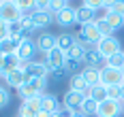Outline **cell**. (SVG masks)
Instances as JSON below:
<instances>
[{
  "instance_id": "30bf717a",
  "label": "cell",
  "mask_w": 124,
  "mask_h": 117,
  "mask_svg": "<svg viewBox=\"0 0 124 117\" xmlns=\"http://www.w3.org/2000/svg\"><path fill=\"white\" fill-rule=\"evenodd\" d=\"M34 43H37V49H39V51H43L45 55H47L51 49H56L58 36H54V34H49V32H43V34H39L37 39H34Z\"/></svg>"
},
{
  "instance_id": "f35d334b",
  "label": "cell",
  "mask_w": 124,
  "mask_h": 117,
  "mask_svg": "<svg viewBox=\"0 0 124 117\" xmlns=\"http://www.w3.org/2000/svg\"><path fill=\"white\" fill-rule=\"evenodd\" d=\"M109 11H113V13H118V15H122V17H124V2H116Z\"/></svg>"
},
{
  "instance_id": "ab89813d",
  "label": "cell",
  "mask_w": 124,
  "mask_h": 117,
  "mask_svg": "<svg viewBox=\"0 0 124 117\" xmlns=\"http://www.w3.org/2000/svg\"><path fill=\"white\" fill-rule=\"evenodd\" d=\"M113 4H116V0H105V6H103V9H105V11H109Z\"/></svg>"
},
{
  "instance_id": "b9f144b4",
  "label": "cell",
  "mask_w": 124,
  "mask_h": 117,
  "mask_svg": "<svg viewBox=\"0 0 124 117\" xmlns=\"http://www.w3.org/2000/svg\"><path fill=\"white\" fill-rule=\"evenodd\" d=\"M51 117H62V115H60V111H58V113H51Z\"/></svg>"
},
{
  "instance_id": "d6986e66",
  "label": "cell",
  "mask_w": 124,
  "mask_h": 117,
  "mask_svg": "<svg viewBox=\"0 0 124 117\" xmlns=\"http://www.w3.org/2000/svg\"><path fill=\"white\" fill-rule=\"evenodd\" d=\"M19 43H22L19 39H11V36L0 40V55H15L19 49Z\"/></svg>"
},
{
  "instance_id": "4dcf8cb0",
  "label": "cell",
  "mask_w": 124,
  "mask_h": 117,
  "mask_svg": "<svg viewBox=\"0 0 124 117\" xmlns=\"http://www.w3.org/2000/svg\"><path fill=\"white\" fill-rule=\"evenodd\" d=\"M69 6V0H51L49 2V13H60V11H64Z\"/></svg>"
},
{
  "instance_id": "d6a6232c",
  "label": "cell",
  "mask_w": 124,
  "mask_h": 117,
  "mask_svg": "<svg viewBox=\"0 0 124 117\" xmlns=\"http://www.w3.org/2000/svg\"><path fill=\"white\" fill-rule=\"evenodd\" d=\"M79 66H81V62H77V60H71V58H66V62H64V70H66V72H73V75H77Z\"/></svg>"
},
{
  "instance_id": "4316f807",
  "label": "cell",
  "mask_w": 124,
  "mask_h": 117,
  "mask_svg": "<svg viewBox=\"0 0 124 117\" xmlns=\"http://www.w3.org/2000/svg\"><path fill=\"white\" fill-rule=\"evenodd\" d=\"M90 98H92V100H96V102H105V100H107V87H105V85H94V87H92V96H90Z\"/></svg>"
},
{
  "instance_id": "7a4b0ae2",
  "label": "cell",
  "mask_w": 124,
  "mask_h": 117,
  "mask_svg": "<svg viewBox=\"0 0 124 117\" xmlns=\"http://www.w3.org/2000/svg\"><path fill=\"white\" fill-rule=\"evenodd\" d=\"M19 68H22L30 79H47L49 72H51L49 68H47V64H43V62H22Z\"/></svg>"
},
{
  "instance_id": "3957f363",
  "label": "cell",
  "mask_w": 124,
  "mask_h": 117,
  "mask_svg": "<svg viewBox=\"0 0 124 117\" xmlns=\"http://www.w3.org/2000/svg\"><path fill=\"white\" fill-rule=\"evenodd\" d=\"M101 85H105V87H113V85H124V72L122 70H116V68H109V66H105V68H101Z\"/></svg>"
},
{
  "instance_id": "8d00e7d4",
  "label": "cell",
  "mask_w": 124,
  "mask_h": 117,
  "mask_svg": "<svg viewBox=\"0 0 124 117\" xmlns=\"http://www.w3.org/2000/svg\"><path fill=\"white\" fill-rule=\"evenodd\" d=\"M64 72H66L64 68H56V70H51V72H49V77L54 79V81H60V79L64 77Z\"/></svg>"
},
{
  "instance_id": "ba28073f",
  "label": "cell",
  "mask_w": 124,
  "mask_h": 117,
  "mask_svg": "<svg viewBox=\"0 0 124 117\" xmlns=\"http://www.w3.org/2000/svg\"><path fill=\"white\" fill-rule=\"evenodd\" d=\"M37 43L30 39V40H22L19 43V49H17V58H19V62H32V58H34V53H37Z\"/></svg>"
},
{
  "instance_id": "7402d4cb",
  "label": "cell",
  "mask_w": 124,
  "mask_h": 117,
  "mask_svg": "<svg viewBox=\"0 0 124 117\" xmlns=\"http://www.w3.org/2000/svg\"><path fill=\"white\" fill-rule=\"evenodd\" d=\"M105 21L113 28V30H120L124 26V17L118 13H113V11H105Z\"/></svg>"
},
{
  "instance_id": "60d3db41",
  "label": "cell",
  "mask_w": 124,
  "mask_h": 117,
  "mask_svg": "<svg viewBox=\"0 0 124 117\" xmlns=\"http://www.w3.org/2000/svg\"><path fill=\"white\" fill-rule=\"evenodd\" d=\"M37 117H51V113H45V111H39Z\"/></svg>"
},
{
  "instance_id": "5bb4252c",
  "label": "cell",
  "mask_w": 124,
  "mask_h": 117,
  "mask_svg": "<svg viewBox=\"0 0 124 117\" xmlns=\"http://www.w3.org/2000/svg\"><path fill=\"white\" fill-rule=\"evenodd\" d=\"M4 77H7V85H11V87H15V90H19V87L24 85L26 81L30 79V77H28V75L24 72V70H22V68H17V70H11V72H7Z\"/></svg>"
},
{
  "instance_id": "2e32d148",
  "label": "cell",
  "mask_w": 124,
  "mask_h": 117,
  "mask_svg": "<svg viewBox=\"0 0 124 117\" xmlns=\"http://www.w3.org/2000/svg\"><path fill=\"white\" fill-rule=\"evenodd\" d=\"M62 106L58 104V98L54 96V94H43L41 96V111H45V113H58Z\"/></svg>"
},
{
  "instance_id": "cb8c5ba5",
  "label": "cell",
  "mask_w": 124,
  "mask_h": 117,
  "mask_svg": "<svg viewBox=\"0 0 124 117\" xmlns=\"http://www.w3.org/2000/svg\"><path fill=\"white\" fill-rule=\"evenodd\" d=\"M96 111H99V102H96V100H92V98H86L84 104H81V109H79V113H84L86 117L96 115Z\"/></svg>"
},
{
  "instance_id": "6da1fadb",
  "label": "cell",
  "mask_w": 124,
  "mask_h": 117,
  "mask_svg": "<svg viewBox=\"0 0 124 117\" xmlns=\"http://www.w3.org/2000/svg\"><path fill=\"white\" fill-rule=\"evenodd\" d=\"M45 87H47V79H28L24 85L17 90V96L24 100H30V98H41L45 94Z\"/></svg>"
},
{
  "instance_id": "ffe728a7",
  "label": "cell",
  "mask_w": 124,
  "mask_h": 117,
  "mask_svg": "<svg viewBox=\"0 0 124 117\" xmlns=\"http://www.w3.org/2000/svg\"><path fill=\"white\" fill-rule=\"evenodd\" d=\"M81 75L86 79V83L90 87H94V85H99L101 83V68H92V66H86L84 70H81Z\"/></svg>"
},
{
  "instance_id": "44dd1931",
  "label": "cell",
  "mask_w": 124,
  "mask_h": 117,
  "mask_svg": "<svg viewBox=\"0 0 124 117\" xmlns=\"http://www.w3.org/2000/svg\"><path fill=\"white\" fill-rule=\"evenodd\" d=\"M86 87H88V83H86V79H84V75H81V72L71 75V79H69V90L81 91V94H84V90H86Z\"/></svg>"
},
{
  "instance_id": "e575fe53",
  "label": "cell",
  "mask_w": 124,
  "mask_h": 117,
  "mask_svg": "<svg viewBox=\"0 0 124 117\" xmlns=\"http://www.w3.org/2000/svg\"><path fill=\"white\" fill-rule=\"evenodd\" d=\"M84 4L90 6V9H94V11H99V9L105 6V0H84Z\"/></svg>"
},
{
  "instance_id": "d590c367",
  "label": "cell",
  "mask_w": 124,
  "mask_h": 117,
  "mask_svg": "<svg viewBox=\"0 0 124 117\" xmlns=\"http://www.w3.org/2000/svg\"><path fill=\"white\" fill-rule=\"evenodd\" d=\"M4 39H9V24L0 19V40H4Z\"/></svg>"
},
{
  "instance_id": "d4e9b609",
  "label": "cell",
  "mask_w": 124,
  "mask_h": 117,
  "mask_svg": "<svg viewBox=\"0 0 124 117\" xmlns=\"http://www.w3.org/2000/svg\"><path fill=\"white\" fill-rule=\"evenodd\" d=\"M15 4L19 6L22 15H30L37 11V0H15Z\"/></svg>"
},
{
  "instance_id": "4fadbf2b",
  "label": "cell",
  "mask_w": 124,
  "mask_h": 117,
  "mask_svg": "<svg viewBox=\"0 0 124 117\" xmlns=\"http://www.w3.org/2000/svg\"><path fill=\"white\" fill-rule=\"evenodd\" d=\"M30 17H32V24L37 30H43L54 21V13H49V11H34V13H30Z\"/></svg>"
},
{
  "instance_id": "52a82bcc",
  "label": "cell",
  "mask_w": 124,
  "mask_h": 117,
  "mask_svg": "<svg viewBox=\"0 0 124 117\" xmlns=\"http://www.w3.org/2000/svg\"><path fill=\"white\" fill-rule=\"evenodd\" d=\"M54 21H56L58 26H62V28H69V26H73V24H77V9L66 6L64 11L54 15Z\"/></svg>"
},
{
  "instance_id": "74e56055",
  "label": "cell",
  "mask_w": 124,
  "mask_h": 117,
  "mask_svg": "<svg viewBox=\"0 0 124 117\" xmlns=\"http://www.w3.org/2000/svg\"><path fill=\"white\" fill-rule=\"evenodd\" d=\"M51 0H37V11H49Z\"/></svg>"
},
{
  "instance_id": "1f68e13d",
  "label": "cell",
  "mask_w": 124,
  "mask_h": 117,
  "mask_svg": "<svg viewBox=\"0 0 124 117\" xmlns=\"http://www.w3.org/2000/svg\"><path fill=\"white\" fill-rule=\"evenodd\" d=\"M107 98H109V100H116V102H122V87H120V85L107 87Z\"/></svg>"
},
{
  "instance_id": "5b68a950",
  "label": "cell",
  "mask_w": 124,
  "mask_h": 117,
  "mask_svg": "<svg viewBox=\"0 0 124 117\" xmlns=\"http://www.w3.org/2000/svg\"><path fill=\"white\" fill-rule=\"evenodd\" d=\"M96 51L107 60V58H111L116 53L122 51V47H120V40L116 39V36H107V39H101L99 45H96Z\"/></svg>"
},
{
  "instance_id": "7c38bea8",
  "label": "cell",
  "mask_w": 124,
  "mask_h": 117,
  "mask_svg": "<svg viewBox=\"0 0 124 117\" xmlns=\"http://www.w3.org/2000/svg\"><path fill=\"white\" fill-rule=\"evenodd\" d=\"M41 111V98H30V100H24L19 111H17V117H37V113Z\"/></svg>"
},
{
  "instance_id": "ac0fdd59",
  "label": "cell",
  "mask_w": 124,
  "mask_h": 117,
  "mask_svg": "<svg viewBox=\"0 0 124 117\" xmlns=\"http://www.w3.org/2000/svg\"><path fill=\"white\" fill-rule=\"evenodd\" d=\"M105 62H107V60H105L96 49L86 51V58H84V64H86V66H92V68H105Z\"/></svg>"
},
{
  "instance_id": "277c9868",
  "label": "cell",
  "mask_w": 124,
  "mask_h": 117,
  "mask_svg": "<svg viewBox=\"0 0 124 117\" xmlns=\"http://www.w3.org/2000/svg\"><path fill=\"white\" fill-rule=\"evenodd\" d=\"M0 19L7 21V24L22 19V11L15 4V0H0Z\"/></svg>"
},
{
  "instance_id": "8992f818",
  "label": "cell",
  "mask_w": 124,
  "mask_h": 117,
  "mask_svg": "<svg viewBox=\"0 0 124 117\" xmlns=\"http://www.w3.org/2000/svg\"><path fill=\"white\" fill-rule=\"evenodd\" d=\"M120 113H124V104L116 102V100H105V102L99 104V111H96V117H118Z\"/></svg>"
},
{
  "instance_id": "f6af8a7d",
  "label": "cell",
  "mask_w": 124,
  "mask_h": 117,
  "mask_svg": "<svg viewBox=\"0 0 124 117\" xmlns=\"http://www.w3.org/2000/svg\"><path fill=\"white\" fill-rule=\"evenodd\" d=\"M122 72H124V68H122Z\"/></svg>"
},
{
  "instance_id": "9a60e30c",
  "label": "cell",
  "mask_w": 124,
  "mask_h": 117,
  "mask_svg": "<svg viewBox=\"0 0 124 117\" xmlns=\"http://www.w3.org/2000/svg\"><path fill=\"white\" fill-rule=\"evenodd\" d=\"M96 11L94 9H90V6H86V4H81L79 9H77V24L79 26H86V24H94L96 21Z\"/></svg>"
},
{
  "instance_id": "e0dca14e",
  "label": "cell",
  "mask_w": 124,
  "mask_h": 117,
  "mask_svg": "<svg viewBox=\"0 0 124 117\" xmlns=\"http://www.w3.org/2000/svg\"><path fill=\"white\" fill-rule=\"evenodd\" d=\"M75 45H77V36H75V34H69V32L60 34V36H58V43H56V47H58L60 51H64V53H69Z\"/></svg>"
},
{
  "instance_id": "ee69618b",
  "label": "cell",
  "mask_w": 124,
  "mask_h": 117,
  "mask_svg": "<svg viewBox=\"0 0 124 117\" xmlns=\"http://www.w3.org/2000/svg\"><path fill=\"white\" fill-rule=\"evenodd\" d=\"M116 2H124V0H116Z\"/></svg>"
},
{
  "instance_id": "7bdbcfd3",
  "label": "cell",
  "mask_w": 124,
  "mask_h": 117,
  "mask_svg": "<svg viewBox=\"0 0 124 117\" xmlns=\"http://www.w3.org/2000/svg\"><path fill=\"white\" fill-rule=\"evenodd\" d=\"M73 117H86V115H84V113H75Z\"/></svg>"
},
{
  "instance_id": "83f0119b",
  "label": "cell",
  "mask_w": 124,
  "mask_h": 117,
  "mask_svg": "<svg viewBox=\"0 0 124 117\" xmlns=\"http://www.w3.org/2000/svg\"><path fill=\"white\" fill-rule=\"evenodd\" d=\"M96 28H99V32H101V36H103V39L113 36V32H116V30H113V28L105 21V17H99V19H96Z\"/></svg>"
},
{
  "instance_id": "9c48e42d",
  "label": "cell",
  "mask_w": 124,
  "mask_h": 117,
  "mask_svg": "<svg viewBox=\"0 0 124 117\" xmlns=\"http://www.w3.org/2000/svg\"><path fill=\"white\" fill-rule=\"evenodd\" d=\"M84 94L81 91H73L69 90L66 94H64V98H62V104L66 106V109H71V111H75V113H79V109H81V104H84Z\"/></svg>"
},
{
  "instance_id": "8fae6325",
  "label": "cell",
  "mask_w": 124,
  "mask_h": 117,
  "mask_svg": "<svg viewBox=\"0 0 124 117\" xmlns=\"http://www.w3.org/2000/svg\"><path fill=\"white\" fill-rule=\"evenodd\" d=\"M64 62H66V53L60 51L58 47L56 49H51L47 55H45V64L49 70H56V68H64Z\"/></svg>"
},
{
  "instance_id": "484cf974",
  "label": "cell",
  "mask_w": 124,
  "mask_h": 117,
  "mask_svg": "<svg viewBox=\"0 0 124 117\" xmlns=\"http://www.w3.org/2000/svg\"><path fill=\"white\" fill-rule=\"evenodd\" d=\"M105 66H109V68H116V70H122V68H124V51L116 53V55H111V58H107Z\"/></svg>"
},
{
  "instance_id": "f546056e",
  "label": "cell",
  "mask_w": 124,
  "mask_h": 117,
  "mask_svg": "<svg viewBox=\"0 0 124 117\" xmlns=\"http://www.w3.org/2000/svg\"><path fill=\"white\" fill-rule=\"evenodd\" d=\"M22 32H24V24H22V19H17V21H11V24H9V36H11V39H19Z\"/></svg>"
},
{
  "instance_id": "603a6c76",
  "label": "cell",
  "mask_w": 124,
  "mask_h": 117,
  "mask_svg": "<svg viewBox=\"0 0 124 117\" xmlns=\"http://www.w3.org/2000/svg\"><path fill=\"white\" fill-rule=\"evenodd\" d=\"M2 58H4V60H2V70H4V75L11 72V70H17L19 64H22L17 55H2Z\"/></svg>"
},
{
  "instance_id": "bcb514c9",
  "label": "cell",
  "mask_w": 124,
  "mask_h": 117,
  "mask_svg": "<svg viewBox=\"0 0 124 117\" xmlns=\"http://www.w3.org/2000/svg\"><path fill=\"white\" fill-rule=\"evenodd\" d=\"M122 104H124V102H122Z\"/></svg>"
},
{
  "instance_id": "836d02e7",
  "label": "cell",
  "mask_w": 124,
  "mask_h": 117,
  "mask_svg": "<svg viewBox=\"0 0 124 117\" xmlns=\"http://www.w3.org/2000/svg\"><path fill=\"white\" fill-rule=\"evenodd\" d=\"M9 102H11V94H9V90L0 87V109H4Z\"/></svg>"
},
{
  "instance_id": "f1b7e54d",
  "label": "cell",
  "mask_w": 124,
  "mask_h": 117,
  "mask_svg": "<svg viewBox=\"0 0 124 117\" xmlns=\"http://www.w3.org/2000/svg\"><path fill=\"white\" fill-rule=\"evenodd\" d=\"M66 58H71V60H77V62H81V64H84V58H86V49H84V47L77 43L73 49L66 53Z\"/></svg>"
}]
</instances>
